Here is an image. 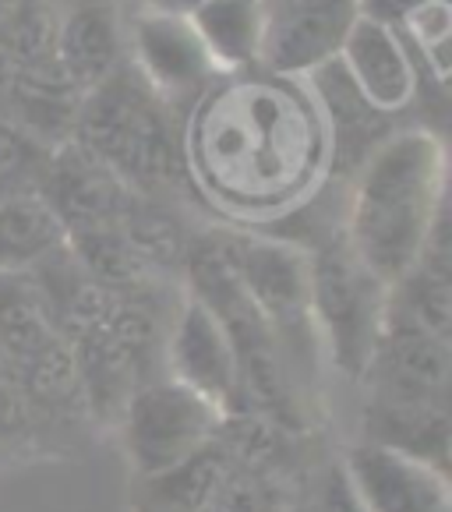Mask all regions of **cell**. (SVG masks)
I'll return each instance as SVG.
<instances>
[{
  "label": "cell",
  "mask_w": 452,
  "mask_h": 512,
  "mask_svg": "<svg viewBox=\"0 0 452 512\" xmlns=\"http://www.w3.org/2000/svg\"><path fill=\"white\" fill-rule=\"evenodd\" d=\"M184 177L234 226L287 219L329 170V135L297 78L223 75L188 106Z\"/></svg>",
  "instance_id": "1"
},
{
  "label": "cell",
  "mask_w": 452,
  "mask_h": 512,
  "mask_svg": "<svg viewBox=\"0 0 452 512\" xmlns=\"http://www.w3.org/2000/svg\"><path fill=\"white\" fill-rule=\"evenodd\" d=\"M445 209V145L431 128H392L354 170L343 237L371 272L396 283Z\"/></svg>",
  "instance_id": "2"
},
{
  "label": "cell",
  "mask_w": 452,
  "mask_h": 512,
  "mask_svg": "<svg viewBox=\"0 0 452 512\" xmlns=\"http://www.w3.org/2000/svg\"><path fill=\"white\" fill-rule=\"evenodd\" d=\"M174 106L163 103L142 75L124 61L103 85L82 96L75 138L135 195L166 198L184 181Z\"/></svg>",
  "instance_id": "3"
},
{
  "label": "cell",
  "mask_w": 452,
  "mask_h": 512,
  "mask_svg": "<svg viewBox=\"0 0 452 512\" xmlns=\"http://www.w3.org/2000/svg\"><path fill=\"white\" fill-rule=\"evenodd\" d=\"M311 258V325L339 378L361 382L385 329L389 283L361 262L343 226L308 248Z\"/></svg>",
  "instance_id": "4"
},
{
  "label": "cell",
  "mask_w": 452,
  "mask_h": 512,
  "mask_svg": "<svg viewBox=\"0 0 452 512\" xmlns=\"http://www.w3.org/2000/svg\"><path fill=\"white\" fill-rule=\"evenodd\" d=\"M223 248L241 279L244 294L269 322L272 336L287 354L297 382L304 385L311 357H315L318 336L311 325V258L308 248L290 237L262 234L255 226L223 223Z\"/></svg>",
  "instance_id": "5"
},
{
  "label": "cell",
  "mask_w": 452,
  "mask_h": 512,
  "mask_svg": "<svg viewBox=\"0 0 452 512\" xmlns=\"http://www.w3.org/2000/svg\"><path fill=\"white\" fill-rule=\"evenodd\" d=\"M219 421H223V410L177 378L159 375L142 382L117 417L131 474L142 481L191 460L198 449L212 442Z\"/></svg>",
  "instance_id": "6"
},
{
  "label": "cell",
  "mask_w": 452,
  "mask_h": 512,
  "mask_svg": "<svg viewBox=\"0 0 452 512\" xmlns=\"http://www.w3.org/2000/svg\"><path fill=\"white\" fill-rule=\"evenodd\" d=\"M357 18V0H262L258 71L308 78L336 61Z\"/></svg>",
  "instance_id": "7"
},
{
  "label": "cell",
  "mask_w": 452,
  "mask_h": 512,
  "mask_svg": "<svg viewBox=\"0 0 452 512\" xmlns=\"http://www.w3.org/2000/svg\"><path fill=\"white\" fill-rule=\"evenodd\" d=\"M128 61L163 103L188 110L219 75L188 15L142 8L128 32Z\"/></svg>",
  "instance_id": "8"
},
{
  "label": "cell",
  "mask_w": 452,
  "mask_h": 512,
  "mask_svg": "<svg viewBox=\"0 0 452 512\" xmlns=\"http://www.w3.org/2000/svg\"><path fill=\"white\" fill-rule=\"evenodd\" d=\"M452 382V339L431 336L417 325L389 322L375 343L361 382L368 400L442 403Z\"/></svg>",
  "instance_id": "9"
},
{
  "label": "cell",
  "mask_w": 452,
  "mask_h": 512,
  "mask_svg": "<svg viewBox=\"0 0 452 512\" xmlns=\"http://www.w3.org/2000/svg\"><path fill=\"white\" fill-rule=\"evenodd\" d=\"M364 512H452L449 470L357 438L339 456Z\"/></svg>",
  "instance_id": "10"
},
{
  "label": "cell",
  "mask_w": 452,
  "mask_h": 512,
  "mask_svg": "<svg viewBox=\"0 0 452 512\" xmlns=\"http://www.w3.org/2000/svg\"><path fill=\"white\" fill-rule=\"evenodd\" d=\"M163 375L202 392L223 414L237 407V357L223 322L188 290L181 294L163 343Z\"/></svg>",
  "instance_id": "11"
},
{
  "label": "cell",
  "mask_w": 452,
  "mask_h": 512,
  "mask_svg": "<svg viewBox=\"0 0 452 512\" xmlns=\"http://www.w3.org/2000/svg\"><path fill=\"white\" fill-rule=\"evenodd\" d=\"M36 191L57 212V219L64 223L68 234L121 223L124 209H128L131 195H135L92 152H85L75 138L50 149V159H46V170L39 177Z\"/></svg>",
  "instance_id": "12"
},
{
  "label": "cell",
  "mask_w": 452,
  "mask_h": 512,
  "mask_svg": "<svg viewBox=\"0 0 452 512\" xmlns=\"http://www.w3.org/2000/svg\"><path fill=\"white\" fill-rule=\"evenodd\" d=\"M82 92L68 82L57 57L50 61H0V121L15 124L53 149L75 131Z\"/></svg>",
  "instance_id": "13"
},
{
  "label": "cell",
  "mask_w": 452,
  "mask_h": 512,
  "mask_svg": "<svg viewBox=\"0 0 452 512\" xmlns=\"http://www.w3.org/2000/svg\"><path fill=\"white\" fill-rule=\"evenodd\" d=\"M336 61L354 89L385 117L407 110L410 99L417 96V61L410 57L400 32L389 25L361 15L343 39Z\"/></svg>",
  "instance_id": "14"
},
{
  "label": "cell",
  "mask_w": 452,
  "mask_h": 512,
  "mask_svg": "<svg viewBox=\"0 0 452 512\" xmlns=\"http://www.w3.org/2000/svg\"><path fill=\"white\" fill-rule=\"evenodd\" d=\"M57 64L78 92H92L128 61L124 25L106 0H78L57 18Z\"/></svg>",
  "instance_id": "15"
},
{
  "label": "cell",
  "mask_w": 452,
  "mask_h": 512,
  "mask_svg": "<svg viewBox=\"0 0 452 512\" xmlns=\"http://www.w3.org/2000/svg\"><path fill=\"white\" fill-rule=\"evenodd\" d=\"M57 343H64V332L36 272H0V361L11 375Z\"/></svg>",
  "instance_id": "16"
},
{
  "label": "cell",
  "mask_w": 452,
  "mask_h": 512,
  "mask_svg": "<svg viewBox=\"0 0 452 512\" xmlns=\"http://www.w3.org/2000/svg\"><path fill=\"white\" fill-rule=\"evenodd\" d=\"M361 438L364 442H378V445H389V449L410 452L417 460H428L435 467L449 470V445H452L449 400L389 403V400H368L364 396Z\"/></svg>",
  "instance_id": "17"
},
{
  "label": "cell",
  "mask_w": 452,
  "mask_h": 512,
  "mask_svg": "<svg viewBox=\"0 0 452 512\" xmlns=\"http://www.w3.org/2000/svg\"><path fill=\"white\" fill-rule=\"evenodd\" d=\"M188 18L219 75H241L258 68L262 0H198Z\"/></svg>",
  "instance_id": "18"
},
{
  "label": "cell",
  "mask_w": 452,
  "mask_h": 512,
  "mask_svg": "<svg viewBox=\"0 0 452 512\" xmlns=\"http://www.w3.org/2000/svg\"><path fill=\"white\" fill-rule=\"evenodd\" d=\"M68 244V230L39 191L0 202V272H29Z\"/></svg>",
  "instance_id": "19"
},
{
  "label": "cell",
  "mask_w": 452,
  "mask_h": 512,
  "mask_svg": "<svg viewBox=\"0 0 452 512\" xmlns=\"http://www.w3.org/2000/svg\"><path fill=\"white\" fill-rule=\"evenodd\" d=\"M396 32L407 43L410 57H421L424 71L431 75V82L438 89L449 85V36H452V11L449 0H421L417 8H410L403 15V22L396 25Z\"/></svg>",
  "instance_id": "20"
},
{
  "label": "cell",
  "mask_w": 452,
  "mask_h": 512,
  "mask_svg": "<svg viewBox=\"0 0 452 512\" xmlns=\"http://www.w3.org/2000/svg\"><path fill=\"white\" fill-rule=\"evenodd\" d=\"M50 149L18 131L15 124L0 121V202L11 195L39 188V177L46 170Z\"/></svg>",
  "instance_id": "21"
},
{
  "label": "cell",
  "mask_w": 452,
  "mask_h": 512,
  "mask_svg": "<svg viewBox=\"0 0 452 512\" xmlns=\"http://www.w3.org/2000/svg\"><path fill=\"white\" fill-rule=\"evenodd\" d=\"M294 512H364L361 498H357L354 484H350L347 470L339 460H329L311 481L304 505H297Z\"/></svg>",
  "instance_id": "22"
},
{
  "label": "cell",
  "mask_w": 452,
  "mask_h": 512,
  "mask_svg": "<svg viewBox=\"0 0 452 512\" xmlns=\"http://www.w3.org/2000/svg\"><path fill=\"white\" fill-rule=\"evenodd\" d=\"M417 4H421V0H357V8H361L364 18L389 25V29H396V25L403 22V15H407L410 8H417Z\"/></svg>",
  "instance_id": "23"
},
{
  "label": "cell",
  "mask_w": 452,
  "mask_h": 512,
  "mask_svg": "<svg viewBox=\"0 0 452 512\" xmlns=\"http://www.w3.org/2000/svg\"><path fill=\"white\" fill-rule=\"evenodd\" d=\"M198 0H142V8L149 11H170V15H188L195 11Z\"/></svg>",
  "instance_id": "24"
},
{
  "label": "cell",
  "mask_w": 452,
  "mask_h": 512,
  "mask_svg": "<svg viewBox=\"0 0 452 512\" xmlns=\"http://www.w3.org/2000/svg\"><path fill=\"white\" fill-rule=\"evenodd\" d=\"M18 0H0V22H4V18H8V11L15 8Z\"/></svg>",
  "instance_id": "25"
}]
</instances>
